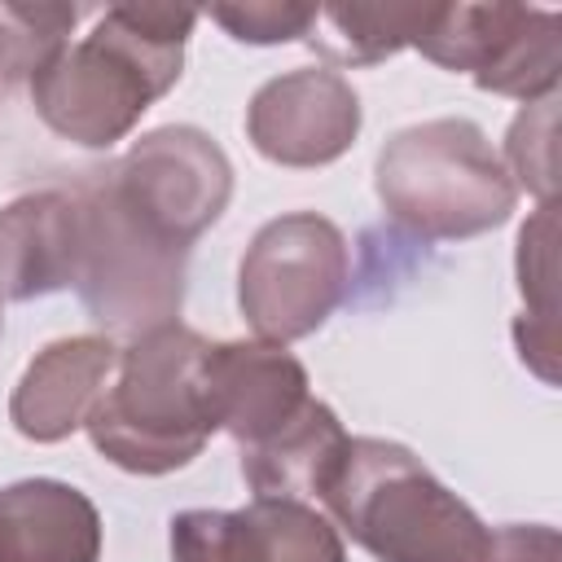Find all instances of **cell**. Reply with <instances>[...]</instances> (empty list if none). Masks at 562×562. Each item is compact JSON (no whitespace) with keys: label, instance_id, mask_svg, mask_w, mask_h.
I'll use <instances>...</instances> for the list:
<instances>
[{"label":"cell","instance_id":"obj_21","mask_svg":"<svg viewBox=\"0 0 562 562\" xmlns=\"http://www.w3.org/2000/svg\"><path fill=\"white\" fill-rule=\"evenodd\" d=\"M483 562H562V536L549 522H505L492 531Z\"/></svg>","mask_w":562,"mask_h":562},{"label":"cell","instance_id":"obj_18","mask_svg":"<svg viewBox=\"0 0 562 562\" xmlns=\"http://www.w3.org/2000/svg\"><path fill=\"white\" fill-rule=\"evenodd\" d=\"M79 22L75 4H0V48L4 75H31L53 57Z\"/></svg>","mask_w":562,"mask_h":562},{"label":"cell","instance_id":"obj_8","mask_svg":"<svg viewBox=\"0 0 562 562\" xmlns=\"http://www.w3.org/2000/svg\"><path fill=\"white\" fill-rule=\"evenodd\" d=\"M119 198L171 246H193L233 198V162L220 140L193 123H167L105 162Z\"/></svg>","mask_w":562,"mask_h":562},{"label":"cell","instance_id":"obj_17","mask_svg":"<svg viewBox=\"0 0 562 562\" xmlns=\"http://www.w3.org/2000/svg\"><path fill=\"white\" fill-rule=\"evenodd\" d=\"M501 162H505L514 189H527L531 198L553 202V184H558V92L518 110V119L505 132Z\"/></svg>","mask_w":562,"mask_h":562},{"label":"cell","instance_id":"obj_5","mask_svg":"<svg viewBox=\"0 0 562 562\" xmlns=\"http://www.w3.org/2000/svg\"><path fill=\"white\" fill-rule=\"evenodd\" d=\"M79 272L75 294L110 338H140L171 325L184 303L189 250L158 237L110 184L105 167L75 184Z\"/></svg>","mask_w":562,"mask_h":562},{"label":"cell","instance_id":"obj_2","mask_svg":"<svg viewBox=\"0 0 562 562\" xmlns=\"http://www.w3.org/2000/svg\"><path fill=\"white\" fill-rule=\"evenodd\" d=\"M321 501L378 562H483L492 540V527L395 439H347Z\"/></svg>","mask_w":562,"mask_h":562},{"label":"cell","instance_id":"obj_19","mask_svg":"<svg viewBox=\"0 0 562 562\" xmlns=\"http://www.w3.org/2000/svg\"><path fill=\"white\" fill-rule=\"evenodd\" d=\"M312 18H316V4H294V0L215 4L211 9V22H220L241 44H290V40H307Z\"/></svg>","mask_w":562,"mask_h":562},{"label":"cell","instance_id":"obj_7","mask_svg":"<svg viewBox=\"0 0 562 562\" xmlns=\"http://www.w3.org/2000/svg\"><path fill=\"white\" fill-rule=\"evenodd\" d=\"M413 48L522 105L553 97L562 79V18L536 4H430Z\"/></svg>","mask_w":562,"mask_h":562},{"label":"cell","instance_id":"obj_10","mask_svg":"<svg viewBox=\"0 0 562 562\" xmlns=\"http://www.w3.org/2000/svg\"><path fill=\"white\" fill-rule=\"evenodd\" d=\"M171 562H347V549L307 501L255 496L241 509H180Z\"/></svg>","mask_w":562,"mask_h":562},{"label":"cell","instance_id":"obj_9","mask_svg":"<svg viewBox=\"0 0 562 562\" xmlns=\"http://www.w3.org/2000/svg\"><path fill=\"white\" fill-rule=\"evenodd\" d=\"M360 97L329 66H299L268 83L246 105L250 145L277 167H329L360 136Z\"/></svg>","mask_w":562,"mask_h":562},{"label":"cell","instance_id":"obj_1","mask_svg":"<svg viewBox=\"0 0 562 562\" xmlns=\"http://www.w3.org/2000/svg\"><path fill=\"white\" fill-rule=\"evenodd\" d=\"M198 9L110 4L83 40H66L31 75L35 114L70 145L110 149L184 70Z\"/></svg>","mask_w":562,"mask_h":562},{"label":"cell","instance_id":"obj_16","mask_svg":"<svg viewBox=\"0 0 562 562\" xmlns=\"http://www.w3.org/2000/svg\"><path fill=\"white\" fill-rule=\"evenodd\" d=\"M430 4H321L307 44L334 66H378L413 48Z\"/></svg>","mask_w":562,"mask_h":562},{"label":"cell","instance_id":"obj_14","mask_svg":"<svg viewBox=\"0 0 562 562\" xmlns=\"http://www.w3.org/2000/svg\"><path fill=\"white\" fill-rule=\"evenodd\" d=\"M0 562H101V514L75 483L0 487Z\"/></svg>","mask_w":562,"mask_h":562},{"label":"cell","instance_id":"obj_4","mask_svg":"<svg viewBox=\"0 0 562 562\" xmlns=\"http://www.w3.org/2000/svg\"><path fill=\"white\" fill-rule=\"evenodd\" d=\"M382 211L422 241H465L501 228L518 189L492 149L487 132L470 119H426L400 127L373 162Z\"/></svg>","mask_w":562,"mask_h":562},{"label":"cell","instance_id":"obj_11","mask_svg":"<svg viewBox=\"0 0 562 562\" xmlns=\"http://www.w3.org/2000/svg\"><path fill=\"white\" fill-rule=\"evenodd\" d=\"M202 382L215 430L233 435L241 448H255L277 435L312 400L303 360L281 342L263 338L211 342L202 356Z\"/></svg>","mask_w":562,"mask_h":562},{"label":"cell","instance_id":"obj_22","mask_svg":"<svg viewBox=\"0 0 562 562\" xmlns=\"http://www.w3.org/2000/svg\"><path fill=\"white\" fill-rule=\"evenodd\" d=\"M0 75H4V48H0Z\"/></svg>","mask_w":562,"mask_h":562},{"label":"cell","instance_id":"obj_6","mask_svg":"<svg viewBox=\"0 0 562 562\" xmlns=\"http://www.w3.org/2000/svg\"><path fill=\"white\" fill-rule=\"evenodd\" d=\"M351 285V250L334 220L290 211L268 220L237 263V307L255 338L299 342L316 334Z\"/></svg>","mask_w":562,"mask_h":562},{"label":"cell","instance_id":"obj_13","mask_svg":"<svg viewBox=\"0 0 562 562\" xmlns=\"http://www.w3.org/2000/svg\"><path fill=\"white\" fill-rule=\"evenodd\" d=\"M79 272L75 189H35L0 206V299L31 303L70 290Z\"/></svg>","mask_w":562,"mask_h":562},{"label":"cell","instance_id":"obj_20","mask_svg":"<svg viewBox=\"0 0 562 562\" xmlns=\"http://www.w3.org/2000/svg\"><path fill=\"white\" fill-rule=\"evenodd\" d=\"M553 202H540L518 233V290L531 321H553Z\"/></svg>","mask_w":562,"mask_h":562},{"label":"cell","instance_id":"obj_15","mask_svg":"<svg viewBox=\"0 0 562 562\" xmlns=\"http://www.w3.org/2000/svg\"><path fill=\"white\" fill-rule=\"evenodd\" d=\"M347 430L338 413L321 400H307L294 422H285L277 435H268L255 448H241V479L255 496H281V501H321V487L329 483Z\"/></svg>","mask_w":562,"mask_h":562},{"label":"cell","instance_id":"obj_3","mask_svg":"<svg viewBox=\"0 0 562 562\" xmlns=\"http://www.w3.org/2000/svg\"><path fill=\"white\" fill-rule=\"evenodd\" d=\"M206 347L211 342L180 321L119 347L114 378L83 426L110 465L158 479L184 470L206 448L215 435L202 382Z\"/></svg>","mask_w":562,"mask_h":562},{"label":"cell","instance_id":"obj_12","mask_svg":"<svg viewBox=\"0 0 562 562\" xmlns=\"http://www.w3.org/2000/svg\"><path fill=\"white\" fill-rule=\"evenodd\" d=\"M119 364V342L110 334H75L57 338L22 369L9 395V422L31 443H61L105 395Z\"/></svg>","mask_w":562,"mask_h":562}]
</instances>
